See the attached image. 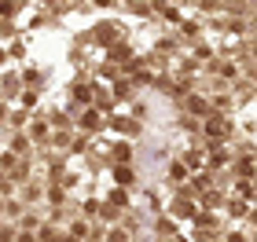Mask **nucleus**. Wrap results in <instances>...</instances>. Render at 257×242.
<instances>
[{
	"mask_svg": "<svg viewBox=\"0 0 257 242\" xmlns=\"http://www.w3.org/2000/svg\"><path fill=\"white\" fill-rule=\"evenodd\" d=\"M169 176H173V180H184V176H188V169H184V165H180V161H177V165H173V169H169Z\"/></svg>",
	"mask_w": 257,
	"mask_h": 242,
	"instance_id": "nucleus-5",
	"label": "nucleus"
},
{
	"mask_svg": "<svg viewBox=\"0 0 257 242\" xmlns=\"http://www.w3.org/2000/svg\"><path fill=\"white\" fill-rule=\"evenodd\" d=\"M0 121H4V107H0Z\"/></svg>",
	"mask_w": 257,
	"mask_h": 242,
	"instance_id": "nucleus-6",
	"label": "nucleus"
},
{
	"mask_svg": "<svg viewBox=\"0 0 257 242\" xmlns=\"http://www.w3.org/2000/svg\"><path fill=\"white\" fill-rule=\"evenodd\" d=\"M26 147H30V140H26V136H15V140H11V151H15V154H22Z\"/></svg>",
	"mask_w": 257,
	"mask_h": 242,
	"instance_id": "nucleus-3",
	"label": "nucleus"
},
{
	"mask_svg": "<svg viewBox=\"0 0 257 242\" xmlns=\"http://www.w3.org/2000/svg\"><path fill=\"white\" fill-rule=\"evenodd\" d=\"M92 235V227L85 224V220H74V224H70V238H88Z\"/></svg>",
	"mask_w": 257,
	"mask_h": 242,
	"instance_id": "nucleus-2",
	"label": "nucleus"
},
{
	"mask_svg": "<svg viewBox=\"0 0 257 242\" xmlns=\"http://www.w3.org/2000/svg\"><path fill=\"white\" fill-rule=\"evenodd\" d=\"M0 209H4V198H0Z\"/></svg>",
	"mask_w": 257,
	"mask_h": 242,
	"instance_id": "nucleus-7",
	"label": "nucleus"
},
{
	"mask_svg": "<svg viewBox=\"0 0 257 242\" xmlns=\"http://www.w3.org/2000/svg\"><path fill=\"white\" fill-rule=\"evenodd\" d=\"M81 125H88V129H96L99 118H96V110H85V118H81Z\"/></svg>",
	"mask_w": 257,
	"mask_h": 242,
	"instance_id": "nucleus-4",
	"label": "nucleus"
},
{
	"mask_svg": "<svg viewBox=\"0 0 257 242\" xmlns=\"http://www.w3.org/2000/svg\"><path fill=\"white\" fill-rule=\"evenodd\" d=\"M228 129H231V125H228L224 118H209V121H206V132H209V136H224Z\"/></svg>",
	"mask_w": 257,
	"mask_h": 242,
	"instance_id": "nucleus-1",
	"label": "nucleus"
}]
</instances>
